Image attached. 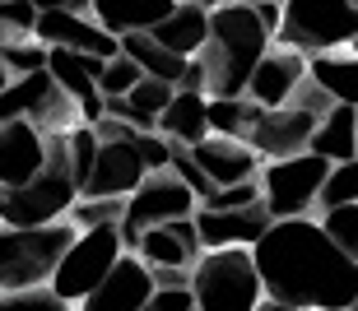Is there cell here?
<instances>
[{
  "label": "cell",
  "mask_w": 358,
  "mask_h": 311,
  "mask_svg": "<svg viewBox=\"0 0 358 311\" xmlns=\"http://www.w3.org/2000/svg\"><path fill=\"white\" fill-rule=\"evenodd\" d=\"M140 79H145V70H140V66L131 61V56L121 52V56H112V61L103 66V79H98V93H103V98H126V93H131V89H135Z\"/></svg>",
  "instance_id": "cell-33"
},
{
  "label": "cell",
  "mask_w": 358,
  "mask_h": 311,
  "mask_svg": "<svg viewBox=\"0 0 358 311\" xmlns=\"http://www.w3.org/2000/svg\"><path fill=\"white\" fill-rule=\"evenodd\" d=\"M200 195L186 186L182 176L168 167V172H149L140 181V190L126 195V218H121V242L126 251H135L140 232L159 228V223H177V218H196Z\"/></svg>",
  "instance_id": "cell-10"
},
{
  "label": "cell",
  "mask_w": 358,
  "mask_h": 311,
  "mask_svg": "<svg viewBox=\"0 0 358 311\" xmlns=\"http://www.w3.org/2000/svg\"><path fill=\"white\" fill-rule=\"evenodd\" d=\"M196 311H200V307H196Z\"/></svg>",
  "instance_id": "cell-48"
},
{
  "label": "cell",
  "mask_w": 358,
  "mask_h": 311,
  "mask_svg": "<svg viewBox=\"0 0 358 311\" xmlns=\"http://www.w3.org/2000/svg\"><path fill=\"white\" fill-rule=\"evenodd\" d=\"M145 311H196V298H191V288H154Z\"/></svg>",
  "instance_id": "cell-36"
},
{
  "label": "cell",
  "mask_w": 358,
  "mask_h": 311,
  "mask_svg": "<svg viewBox=\"0 0 358 311\" xmlns=\"http://www.w3.org/2000/svg\"><path fill=\"white\" fill-rule=\"evenodd\" d=\"M191 298L200 311H261L266 284H261L252 246L205 251L191 265Z\"/></svg>",
  "instance_id": "cell-4"
},
{
  "label": "cell",
  "mask_w": 358,
  "mask_h": 311,
  "mask_svg": "<svg viewBox=\"0 0 358 311\" xmlns=\"http://www.w3.org/2000/svg\"><path fill=\"white\" fill-rule=\"evenodd\" d=\"M275 223L266 204H247V209H196V232L205 251H224V246H256Z\"/></svg>",
  "instance_id": "cell-13"
},
{
  "label": "cell",
  "mask_w": 358,
  "mask_h": 311,
  "mask_svg": "<svg viewBox=\"0 0 358 311\" xmlns=\"http://www.w3.org/2000/svg\"><path fill=\"white\" fill-rule=\"evenodd\" d=\"M173 93H177V84H163L145 75L126 98H107V116H117V121L135 126V130H159V116L173 103Z\"/></svg>",
  "instance_id": "cell-21"
},
{
  "label": "cell",
  "mask_w": 358,
  "mask_h": 311,
  "mask_svg": "<svg viewBox=\"0 0 358 311\" xmlns=\"http://www.w3.org/2000/svg\"><path fill=\"white\" fill-rule=\"evenodd\" d=\"M159 135L182 144V149H196L200 139L210 135V93H196V89H177L173 103L163 107L159 116Z\"/></svg>",
  "instance_id": "cell-19"
},
{
  "label": "cell",
  "mask_w": 358,
  "mask_h": 311,
  "mask_svg": "<svg viewBox=\"0 0 358 311\" xmlns=\"http://www.w3.org/2000/svg\"><path fill=\"white\" fill-rule=\"evenodd\" d=\"M149 38L159 42V47H168V52L177 56H200L205 52V42H210V10H200L196 0H177V10L163 19Z\"/></svg>",
  "instance_id": "cell-20"
},
{
  "label": "cell",
  "mask_w": 358,
  "mask_h": 311,
  "mask_svg": "<svg viewBox=\"0 0 358 311\" xmlns=\"http://www.w3.org/2000/svg\"><path fill=\"white\" fill-rule=\"evenodd\" d=\"M252 10L270 38H279V28H284V0H252Z\"/></svg>",
  "instance_id": "cell-37"
},
{
  "label": "cell",
  "mask_w": 358,
  "mask_h": 311,
  "mask_svg": "<svg viewBox=\"0 0 358 311\" xmlns=\"http://www.w3.org/2000/svg\"><path fill=\"white\" fill-rule=\"evenodd\" d=\"M75 237H80V228L70 218L42 223V228H5L0 223V293L52 284V270L61 265Z\"/></svg>",
  "instance_id": "cell-5"
},
{
  "label": "cell",
  "mask_w": 358,
  "mask_h": 311,
  "mask_svg": "<svg viewBox=\"0 0 358 311\" xmlns=\"http://www.w3.org/2000/svg\"><path fill=\"white\" fill-rule=\"evenodd\" d=\"M191 158L200 162V172L210 176L214 186H238V181H252L261 176L266 158L247 144V139H233V135H205L191 149Z\"/></svg>",
  "instance_id": "cell-16"
},
{
  "label": "cell",
  "mask_w": 358,
  "mask_h": 311,
  "mask_svg": "<svg viewBox=\"0 0 358 311\" xmlns=\"http://www.w3.org/2000/svg\"><path fill=\"white\" fill-rule=\"evenodd\" d=\"M349 52H354V56H358V38H354V42H349Z\"/></svg>",
  "instance_id": "cell-43"
},
{
  "label": "cell",
  "mask_w": 358,
  "mask_h": 311,
  "mask_svg": "<svg viewBox=\"0 0 358 311\" xmlns=\"http://www.w3.org/2000/svg\"><path fill=\"white\" fill-rule=\"evenodd\" d=\"M154 288H159L154 284V270L135 251H126L117 260V270L107 274L75 311H145V302L154 298Z\"/></svg>",
  "instance_id": "cell-12"
},
{
  "label": "cell",
  "mask_w": 358,
  "mask_h": 311,
  "mask_svg": "<svg viewBox=\"0 0 358 311\" xmlns=\"http://www.w3.org/2000/svg\"><path fill=\"white\" fill-rule=\"evenodd\" d=\"M33 38L42 47H66V52H89V56H121V38H112L93 14H70V10H38Z\"/></svg>",
  "instance_id": "cell-11"
},
{
  "label": "cell",
  "mask_w": 358,
  "mask_h": 311,
  "mask_svg": "<svg viewBox=\"0 0 358 311\" xmlns=\"http://www.w3.org/2000/svg\"><path fill=\"white\" fill-rule=\"evenodd\" d=\"M321 228H326V237H331L345 256L358 260V204H335V209H321Z\"/></svg>",
  "instance_id": "cell-29"
},
{
  "label": "cell",
  "mask_w": 358,
  "mask_h": 311,
  "mask_svg": "<svg viewBox=\"0 0 358 311\" xmlns=\"http://www.w3.org/2000/svg\"><path fill=\"white\" fill-rule=\"evenodd\" d=\"M5 84H10V75H5V66H0V89H5Z\"/></svg>",
  "instance_id": "cell-42"
},
{
  "label": "cell",
  "mask_w": 358,
  "mask_h": 311,
  "mask_svg": "<svg viewBox=\"0 0 358 311\" xmlns=\"http://www.w3.org/2000/svg\"><path fill=\"white\" fill-rule=\"evenodd\" d=\"M303 84H307V56L275 42V47L261 56V66H256L252 84H247V98H252L261 112H270V107H284Z\"/></svg>",
  "instance_id": "cell-14"
},
{
  "label": "cell",
  "mask_w": 358,
  "mask_h": 311,
  "mask_svg": "<svg viewBox=\"0 0 358 311\" xmlns=\"http://www.w3.org/2000/svg\"><path fill=\"white\" fill-rule=\"evenodd\" d=\"M0 311H75L66 298H56L52 284L42 288H14V293H0Z\"/></svg>",
  "instance_id": "cell-32"
},
{
  "label": "cell",
  "mask_w": 358,
  "mask_h": 311,
  "mask_svg": "<svg viewBox=\"0 0 358 311\" xmlns=\"http://www.w3.org/2000/svg\"><path fill=\"white\" fill-rule=\"evenodd\" d=\"M126 256V242H121V223H103V228H84L75 242L66 246L61 265L52 270V293L66 298L70 307H80L93 288L103 284L107 274L117 270V260Z\"/></svg>",
  "instance_id": "cell-8"
},
{
  "label": "cell",
  "mask_w": 358,
  "mask_h": 311,
  "mask_svg": "<svg viewBox=\"0 0 358 311\" xmlns=\"http://www.w3.org/2000/svg\"><path fill=\"white\" fill-rule=\"evenodd\" d=\"M331 93L317 89L307 79L298 93L284 103V107H270V112H256L252 130H247V144H252L261 158H293V153H307L312 149V135H317L321 116L331 112Z\"/></svg>",
  "instance_id": "cell-6"
},
{
  "label": "cell",
  "mask_w": 358,
  "mask_h": 311,
  "mask_svg": "<svg viewBox=\"0 0 358 311\" xmlns=\"http://www.w3.org/2000/svg\"><path fill=\"white\" fill-rule=\"evenodd\" d=\"M52 153L33 181L24 186H0V223L5 228H42V223H61L70 214V204L80 200V176L70 162L66 135H47Z\"/></svg>",
  "instance_id": "cell-3"
},
{
  "label": "cell",
  "mask_w": 358,
  "mask_h": 311,
  "mask_svg": "<svg viewBox=\"0 0 358 311\" xmlns=\"http://www.w3.org/2000/svg\"><path fill=\"white\" fill-rule=\"evenodd\" d=\"M38 10H70V14H89L93 0H33Z\"/></svg>",
  "instance_id": "cell-39"
},
{
  "label": "cell",
  "mask_w": 358,
  "mask_h": 311,
  "mask_svg": "<svg viewBox=\"0 0 358 311\" xmlns=\"http://www.w3.org/2000/svg\"><path fill=\"white\" fill-rule=\"evenodd\" d=\"M275 47L256 10L247 0H228L219 10H210V42L200 52V66H205V93L210 98H247V84H252L261 56Z\"/></svg>",
  "instance_id": "cell-2"
},
{
  "label": "cell",
  "mask_w": 358,
  "mask_h": 311,
  "mask_svg": "<svg viewBox=\"0 0 358 311\" xmlns=\"http://www.w3.org/2000/svg\"><path fill=\"white\" fill-rule=\"evenodd\" d=\"M70 223L75 228H103V223H121L126 218V200L121 195H80V200L70 204Z\"/></svg>",
  "instance_id": "cell-27"
},
{
  "label": "cell",
  "mask_w": 358,
  "mask_h": 311,
  "mask_svg": "<svg viewBox=\"0 0 358 311\" xmlns=\"http://www.w3.org/2000/svg\"><path fill=\"white\" fill-rule=\"evenodd\" d=\"M354 5H358V0H354Z\"/></svg>",
  "instance_id": "cell-47"
},
{
  "label": "cell",
  "mask_w": 358,
  "mask_h": 311,
  "mask_svg": "<svg viewBox=\"0 0 358 311\" xmlns=\"http://www.w3.org/2000/svg\"><path fill=\"white\" fill-rule=\"evenodd\" d=\"M256 112H261V107H256L252 98H210V135L247 139Z\"/></svg>",
  "instance_id": "cell-26"
},
{
  "label": "cell",
  "mask_w": 358,
  "mask_h": 311,
  "mask_svg": "<svg viewBox=\"0 0 358 311\" xmlns=\"http://www.w3.org/2000/svg\"><path fill=\"white\" fill-rule=\"evenodd\" d=\"M312 153L326 162H349L358 158V107L335 103L326 116H321L317 135H312Z\"/></svg>",
  "instance_id": "cell-22"
},
{
  "label": "cell",
  "mask_w": 358,
  "mask_h": 311,
  "mask_svg": "<svg viewBox=\"0 0 358 311\" xmlns=\"http://www.w3.org/2000/svg\"><path fill=\"white\" fill-rule=\"evenodd\" d=\"M177 10V0H93L89 14L112 33V38H126V33H154V28Z\"/></svg>",
  "instance_id": "cell-18"
},
{
  "label": "cell",
  "mask_w": 358,
  "mask_h": 311,
  "mask_svg": "<svg viewBox=\"0 0 358 311\" xmlns=\"http://www.w3.org/2000/svg\"><path fill=\"white\" fill-rule=\"evenodd\" d=\"M38 28V5L33 0H5L0 5V47L5 42H28Z\"/></svg>",
  "instance_id": "cell-31"
},
{
  "label": "cell",
  "mask_w": 358,
  "mask_h": 311,
  "mask_svg": "<svg viewBox=\"0 0 358 311\" xmlns=\"http://www.w3.org/2000/svg\"><path fill=\"white\" fill-rule=\"evenodd\" d=\"M247 5H252V0H247Z\"/></svg>",
  "instance_id": "cell-45"
},
{
  "label": "cell",
  "mask_w": 358,
  "mask_h": 311,
  "mask_svg": "<svg viewBox=\"0 0 358 311\" xmlns=\"http://www.w3.org/2000/svg\"><path fill=\"white\" fill-rule=\"evenodd\" d=\"M52 139L42 135L33 121L0 126V186H24L47 167Z\"/></svg>",
  "instance_id": "cell-17"
},
{
  "label": "cell",
  "mask_w": 358,
  "mask_h": 311,
  "mask_svg": "<svg viewBox=\"0 0 358 311\" xmlns=\"http://www.w3.org/2000/svg\"><path fill=\"white\" fill-rule=\"evenodd\" d=\"M307 79L326 89L331 103H345V107H358V56L354 52H326L307 61Z\"/></svg>",
  "instance_id": "cell-23"
},
{
  "label": "cell",
  "mask_w": 358,
  "mask_h": 311,
  "mask_svg": "<svg viewBox=\"0 0 358 311\" xmlns=\"http://www.w3.org/2000/svg\"><path fill=\"white\" fill-rule=\"evenodd\" d=\"M177 89H196V93H205V66H200V56H191L186 61V75H182V84Z\"/></svg>",
  "instance_id": "cell-38"
},
{
  "label": "cell",
  "mask_w": 358,
  "mask_h": 311,
  "mask_svg": "<svg viewBox=\"0 0 358 311\" xmlns=\"http://www.w3.org/2000/svg\"><path fill=\"white\" fill-rule=\"evenodd\" d=\"M200 10H219V5H228V0H196Z\"/></svg>",
  "instance_id": "cell-41"
},
{
  "label": "cell",
  "mask_w": 358,
  "mask_h": 311,
  "mask_svg": "<svg viewBox=\"0 0 358 311\" xmlns=\"http://www.w3.org/2000/svg\"><path fill=\"white\" fill-rule=\"evenodd\" d=\"M173 172L182 176V181H186V186H191V190H196L200 200H205V195H214V190H219V186H214V181H210V176L200 172V162L191 158V149H182V144H173Z\"/></svg>",
  "instance_id": "cell-35"
},
{
  "label": "cell",
  "mask_w": 358,
  "mask_h": 311,
  "mask_svg": "<svg viewBox=\"0 0 358 311\" xmlns=\"http://www.w3.org/2000/svg\"><path fill=\"white\" fill-rule=\"evenodd\" d=\"M358 38V5L354 0H284L279 47L303 52L307 61L326 52H345Z\"/></svg>",
  "instance_id": "cell-7"
},
{
  "label": "cell",
  "mask_w": 358,
  "mask_h": 311,
  "mask_svg": "<svg viewBox=\"0 0 358 311\" xmlns=\"http://www.w3.org/2000/svg\"><path fill=\"white\" fill-rule=\"evenodd\" d=\"M261 311H303V307H289V302H275V298H266V302H261Z\"/></svg>",
  "instance_id": "cell-40"
},
{
  "label": "cell",
  "mask_w": 358,
  "mask_h": 311,
  "mask_svg": "<svg viewBox=\"0 0 358 311\" xmlns=\"http://www.w3.org/2000/svg\"><path fill=\"white\" fill-rule=\"evenodd\" d=\"M0 5H5V0H0Z\"/></svg>",
  "instance_id": "cell-46"
},
{
  "label": "cell",
  "mask_w": 358,
  "mask_h": 311,
  "mask_svg": "<svg viewBox=\"0 0 358 311\" xmlns=\"http://www.w3.org/2000/svg\"><path fill=\"white\" fill-rule=\"evenodd\" d=\"M121 52L131 56V61L145 70L149 79L182 84V75H186V56H177V52H168V47H159V42L149 38V33H126V38H121Z\"/></svg>",
  "instance_id": "cell-24"
},
{
  "label": "cell",
  "mask_w": 358,
  "mask_h": 311,
  "mask_svg": "<svg viewBox=\"0 0 358 311\" xmlns=\"http://www.w3.org/2000/svg\"><path fill=\"white\" fill-rule=\"evenodd\" d=\"M331 162L317 153H293V158H270L261 167V200L270 218H307L317 214V195L326 186Z\"/></svg>",
  "instance_id": "cell-9"
},
{
  "label": "cell",
  "mask_w": 358,
  "mask_h": 311,
  "mask_svg": "<svg viewBox=\"0 0 358 311\" xmlns=\"http://www.w3.org/2000/svg\"><path fill=\"white\" fill-rule=\"evenodd\" d=\"M135 256L145 260L149 270H191L205 246H200L196 218H177V223H159V228H145L140 242H135Z\"/></svg>",
  "instance_id": "cell-15"
},
{
  "label": "cell",
  "mask_w": 358,
  "mask_h": 311,
  "mask_svg": "<svg viewBox=\"0 0 358 311\" xmlns=\"http://www.w3.org/2000/svg\"><path fill=\"white\" fill-rule=\"evenodd\" d=\"M349 311H358V302H354V307H349Z\"/></svg>",
  "instance_id": "cell-44"
},
{
  "label": "cell",
  "mask_w": 358,
  "mask_h": 311,
  "mask_svg": "<svg viewBox=\"0 0 358 311\" xmlns=\"http://www.w3.org/2000/svg\"><path fill=\"white\" fill-rule=\"evenodd\" d=\"M56 89V79L47 75V70H38V75H24V79H10L5 89H0V126L10 121H33L42 107V98Z\"/></svg>",
  "instance_id": "cell-25"
},
{
  "label": "cell",
  "mask_w": 358,
  "mask_h": 311,
  "mask_svg": "<svg viewBox=\"0 0 358 311\" xmlns=\"http://www.w3.org/2000/svg\"><path fill=\"white\" fill-rule=\"evenodd\" d=\"M0 66H5V75H10V79L38 75V70H47V47H42L38 38H28V42H5V47H0Z\"/></svg>",
  "instance_id": "cell-30"
},
{
  "label": "cell",
  "mask_w": 358,
  "mask_h": 311,
  "mask_svg": "<svg viewBox=\"0 0 358 311\" xmlns=\"http://www.w3.org/2000/svg\"><path fill=\"white\" fill-rule=\"evenodd\" d=\"M266 298L303 311H349L358 302V260L326 237L317 214L275 218L252 246Z\"/></svg>",
  "instance_id": "cell-1"
},
{
  "label": "cell",
  "mask_w": 358,
  "mask_h": 311,
  "mask_svg": "<svg viewBox=\"0 0 358 311\" xmlns=\"http://www.w3.org/2000/svg\"><path fill=\"white\" fill-rule=\"evenodd\" d=\"M335 204H358V158L331 162L326 186H321V195H317V214L321 209H335Z\"/></svg>",
  "instance_id": "cell-28"
},
{
  "label": "cell",
  "mask_w": 358,
  "mask_h": 311,
  "mask_svg": "<svg viewBox=\"0 0 358 311\" xmlns=\"http://www.w3.org/2000/svg\"><path fill=\"white\" fill-rule=\"evenodd\" d=\"M200 204H210V209H247V204H266V200H261V176L238 181V186H219L214 195H205Z\"/></svg>",
  "instance_id": "cell-34"
}]
</instances>
